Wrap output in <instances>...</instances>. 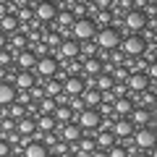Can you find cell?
Segmentation results:
<instances>
[{
	"label": "cell",
	"instance_id": "cell-1",
	"mask_svg": "<svg viewBox=\"0 0 157 157\" xmlns=\"http://www.w3.org/2000/svg\"><path fill=\"white\" fill-rule=\"evenodd\" d=\"M94 34H97V26L92 18H76L68 29V37L76 39V42H89V39H94Z\"/></svg>",
	"mask_w": 157,
	"mask_h": 157
},
{
	"label": "cell",
	"instance_id": "cell-2",
	"mask_svg": "<svg viewBox=\"0 0 157 157\" xmlns=\"http://www.w3.org/2000/svg\"><path fill=\"white\" fill-rule=\"evenodd\" d=\"M97 45V50H115L118 45H121V32L113 26H105V29H97L94 39H92Z\"/></svg>",
	"mask_w": 157,
	"mask_h": 157
},
{
	"label": "cell",
	"instance_id": "cell-3",
	"mask_svg": "<svg viewBox=\"0 0 157 157\" xmlns=\"http://www.w3.org/2000/svg\"><path fill=\"white\" fill-rule=\"evenodd\" d=\"M144 39L139 37V34H126V37H121V45H118V50L123 52L126 58H139L141 52H144Z\"/></svg>",
	"mask_w": 157,
	"mask_h": 157
},
{
	"label": "cell",
	"instance_id": "cell-4",
	"mask_svg": "<svg viewBox=\"0 0 157 157\" xmlns=\"http://www.w3.org/2000/svg\"><path fill=\"white\" fill-rule=\"evenodd\" d=\"M55 71H58V60H55L52 55H42V58H37V63H34V68H32L34 78H42V81L52 78V76H55Z\"/></svg>",
	"mask_w": 157,
	"mask_h": 157
},
{
	"label": "cell",
	"instance_id": "cell-5",
	"mask_svg": "<svg viewBox=\"0 0 157 157\" xmlns=\"http://www.w3.org/2000/svg\"><path fill=\"white\" fill-rule=\"evenodd\" d=\"M100 113L94 110V107H84L81 113H76L73 115V123L78 126L81 131H97V126H100Z\"/></svg>",
	"mask_w": 157,
	"mask_h": 157
},
{
	"label": "cell",
	"instance_id": "cell-6",
	"mask_svg": "<svg viewBox=\"0 0 157 157\" xmlns=\"http://www.w3.org/2000/svg\"><path fill=\"white\" fill-rule=\"evenodd\" d=\"M128 121L134 128H155V110H144V107L134 105V110L128 113Z\"/></svg>",
	"mask_w": 157,
	"mask_h": 157
},
{
	"label": "cell",
	"instance_id": "cell-7",
	"mask_svg": "<svg viewBox=\"0 0 157 157\" xmlns=\"http://www.w3.org/2000/svg\"><path fill=\"white\" fill-rule=\"evenodd\" d=\"M32 8H34V21L37 24H52V18L58 13V6L52 0H39L37 6H32Z\"/></svg>",
	"mask_w": 157,
	"mask_h": 157
},
{
	"label": "cell",
	"instance_id": "cell-8",
	"mask_svg": "<svg viewBox=\"0 0 157 157\" xmlns=\"http://www.w3.org/2000/svg\"><path fill=\"white\" fill-rule=\"evenodd\" d=\"M131 141H134V147L141 149V152L155 149V128H134Z\"/></svg>",
	"mask_w": 157,
	"mask_h": 157
},
{
	"label": "cell",
	"instance_id": "cell-9",
	"mask_svg": "<svg viewBox=\"0 0 157 157\" xmlns=\"http://www.w3.org/2000/svg\"><path fill=\"white\" fill-rule=\"evenodd\" d=\"M126 89H128V94L134 97V94H139V92L149 89V78H147L141 71H131L128 78H126Z\"/></svg>",
	"mask_w": 157,
	"mask_h": 157
},
{
	"label": "cell",
	"instance_id": "cell-10",
	"mask_svg": "<svg viewBox=\"0 0 157 157\" xmlns=\"http://www.w3.org/2000/svg\"><path fill=\"white\" fill-rule=\"evenodd\" d=\"M144 24H147V16L141 11H128L123 16V29L128 34H139L141 29H144Z\"/></svg>",
	"mask_w": 157,
	"mask_h": 157
},
{
	"label": "cell",
	"instance_id": "cell-11",
	"mask_svg": "<svg viewBox=\"0 0 157 157\" xmlns=\"http://www.w3.org/2000/svg\"><path fill=\"white\" fill-rule=\"evenodd\" d=\"M34 63H37V55H34L29 47H26V50L13 52V66H16V71H32Z\"/></svg>",
	"mask_w": 157,
	"mask_h": 157
},
{
	"label": "cell",
	"instance_id": "cell-12",
	"mask_svg": "<svg viewBox=\"0 0 157 157\" xmlns=\"http://www.w3.org/2000/svg\"><path fill=\"white\" fill-rule=\"evenodd\" d=\"M110 134L115 136V141L131 139V134H134V126H131V121H128V118H118V121H113Z\"/></svg>",
	"mask_w": 157,
	"mask_h": 157
},
{
	"label": "cell",
	"instance_id": "cell-13",
	"mask_svg": "<svg viewBox=\"0 0 157 157\" xmlns=\"http://www.w3.org/2000/svg\"><path fill=\"white\" fill-rule=\"evenodd\" d=\"M60 86H63V94H68V97H81V94H84V89H86V81H84L81 76H68Z\"/></svg>",
	"mask_w": 157,
	"mask_h": 157
},
{
	"label": "cell",
	"instance_id": "cell-14",
	"mask_svg": "<svg viewBox=\"0 0 157 157\" xmlns=\"http://www.w3.org/2000/svg\"><path fill=\"white\" fill-rule=\"evenodd\" d=\"M55 131H60V136H58V139L60 141H66V144H76L78 139H81V128H78L76 123H66V126H58Z\"/></svg>",
	"mask_w": 157,
	"mask_h": 157
},
{
	"label": "cell",
	"instance_id": "cell-15",
	"mask_svg": "<svg viewBox=\"0 0 157 157\" xmlns=\"http://www.w3.org/2000/svg\"><path fill=\"white\" fill-rule=\"evenodd\" d=\"M11 84H13V89H32L37 84V78H34L32 71H13Z\"/></svg>",
	"mask_w": 157,
	"mask_h": 157
},
{
	"label": "cell",
	"instance_id": "cell-16",
	"mask_svg": "<svg viewBox=\"0 0 157 157\" xmlns=\"http://www.w3.org/2000/svg\"><path fill=\"white\" fill-rule=\"evenodd\" d=\"M134 110V97H118L113 102V118H128V113Z\"/></svg>",
	"mask_w": 157,
	"mask_h": 157
},
{
	"label": "cell",
	"instance_id": "cell-17",
	"mask_svg": "<svg viewBox=\"0 0 157 157\" xmlns=\"http://www.w3.org/2000/svg\"><path fill=\"white\" fill-rule=\"evenodd\" d=\"M118 141H115V136L110 134V131H94V149H102V152H107L110 147H115Z\"/></svg>",
	"mask_w": 157,
	"mask_h": 157
},
{
	"label": "cell",
	"instance_id": "cell-18",
	"mask_svg": "<svg viewBox=\"0 0 157 157\" xmlns=\"http://www.w3.org/2000/svg\"><path fill=\"white\" fill-rule=\"evenodd\" d=\"M13 131H16L18 136H32L34 131H37V128H34V118H32V115H24V118H18L16 123H13Z\"/></svg>",
	"mask_w": 157,
	"mask_h": 157
},
{
	"label": "cell",
	"instance_id": "cell-19",
	"mask_svg": "<svg viewBox=\"0 0 157 157\" xmlns=\"http://www.w3.org/2000/svg\"><path fill=\"white\" fill-rule=\"evenodd\" d=\"M47 147L45 144H39V141H29L26 147L21 149V157H47Z\"/></svg>",
	"mask_w": 157,
	"mask_h": 157
},
{
	"label": "cell",
	"instance_id": "cell-20",
	"mask_svg": "<svg viewBox=\"0 0 157 157\" xmlns=\"http://www.w3.org/2000/svg\"><path fill=\"white\" fill-rule=\"evenodd\" d=\"M113 84H115V81H113L110 73H100V76L92 78V86H94L100 94H102V92H110V89H113Z\"/></svg>",
	"mask_w": 157,
	"mask_h": 157
},
{
	"label": "cell",
	"instance_id": "cell-21",
	"mask_svg": "<svg viewBox=\"0 0 157 157\" xmlns=\"http://www.w3.org/2000/svg\"><path fill=\"white\" fill-rule=\"evenodd\" d=\"M136 102H139V107H144V110H155V89H144L139 92V94H134Z\"/></svg>",
	"mask_w": 157,
	"mask_h": 157
},
{
	"label": "cell",
	"instance_id": "cell-22",
	"mask_svg": "<svg viewBox=\"0 0 157 157\" xmlns=\"http://www.w3.org/2000/svg\"><path fill=\"white\" fill-rule=\"evenodd\" d=\"M76 21L73 18V13L71 11H58L55 13V18H52V24H55V29H71V24Z\"/></svg>",
	"mask_w": 157,
	"mask_h": 157
},
{
	"label": "cell",
	"instance_id": "cell-23",
	"mask_svg": "<svg viewBox=\"0 0 157 157\" xmlns=\"http://www.w3.org/2000/svg\"><path fill=\"white\" fill-rule=\"evenodd\" d=\"M13 97H16V89H13V84L3 81V84H0V107H8V105L13 102Z\"/></svg>",
	"mask_w": 157,
	"mask_h": 157
},
{
	"label": "cell",
	"instance_id": "cell-24",
	"mask_svg": "<svg viewBox=\"0 0 157 157\" xmlns=\"http://www.w3.org/2000/svg\"><path fill=\"white\" fill-rule=\"evenodd\" d=\"M81 102H84V107H97L100 105V92L94 86H86L84 94H81Z\"/></svg>",
	"mask_w": 157,
	"mask_h": 157
},
{
	"label": "cell",
	"instance_id": "cell-25",
	"mask_svg": "<svg viewBox=\"0 0 157 157\" xmlns=\"http://www.w3.org/2000/svg\"><path fill=\"white\" fill-rule=\"evenodd\" d=\"M42 92H45V97L52 100V97H58L63 92V86H60V81H55V78H47L45 84H42Z\"/></svg>",
	"mask_w": 157,
	"mask_h": 157
},
{
	"label": "cell",
	"instance_id": "cell-26",
	"mask_svg": "<svg viewBox=\"0 0 157 157\" xmlns=\"http://www.w3.org/2000/svg\"><path fill=\"white\" fill-rule=\"evenodd\" d=\"M94 26H97V29H105V26H113V13H110V11H97V18H94Z\"/></svg>",
	"mask_w": 157,
	"mask_h": 157
},
{
	"label": "cell",
	"instance_id": "cell-27",
	"mask_svg": "<svg viewBox=\"0 0 157 157\" xmlns=\"http://www.w3.org/2000/svg\"><path fill=\"white\" fill-rule=\"evenodd\" d=\"M11 66H13V52L0 50V68H11Z\"/></svg>",
	"mask_w": 157,
	"mask_h": 157
},
{
	"label": "cell",
	"instance_id": "cell-28",
	"mask_svg": "<svg viewBox=\"0 0 157 157\" xmlns=\"http://www.w3.org/2000/svg\"><path fill=\"white\" fill-rule=\"evenodd\" d=\"M107 157H128V152L123 149V144H115V147L107 149Z\"/></svg>",
	"mask_w": 157,
	"mask_h": 157
},
{
	"label": "cell",
	"instance_id": "cell-29",
	"mask_svg": "<svg viewBox=\"0 0 157 157\" xmlns=\"http://www.w3.org/2000/svg\"><path fill=\"white\" fill-rule=\"evenodd\" d=\"M113 94H115V100H118V97H131L128 94V89H126V84H113Z\"/></svg>",
	"mask_w": 157,
	"mask_h": 157
},
{
	"label": "cell",
	"instance_id": "cell-30",
	"mask_svg": "<svg viewBox=\"0 0 157 157\" xmlns=\"http://www.w3.org/2000/svg\"><path fill=\"white\" fill-rule=\"evenodd\" d=\"M13 152H11V144H8L6 139H0V157H11Z\"/></svg>",
	"mask_w": 157,
	"mask_h": 157
},
{
	"label": "cell",
	"instance_id": "cell-31",
	"mask_svg": "<svg viewBox=\"0 0 157 157\" xmlns=\"http://www.w3.org/2000/svg\"><path fill=\"white\" fill-rule=\"evenodd\" d=\"M32 6V0H13V8H26Z\"/></svg>",
	"mask_w": 157,
	"mask_h": 157
},
{
	"label": "cell",
	"instance_id": "cell-32",
	"mask_svg": "<svg viewBox=\"0 0 157 157\" xmlns=\"http://www.w3.org/2000/svg\"><path fill=\"white\" fill-rule=\"evenodd\" d=\"M6 47H8V37L0 32V50H6Z\"/></svg>",
	"mask_w": 157,
	"mask_h": 157
},
{
	"label": "cell",
	"instance_id": "cell-33",
	"mask_svg": "<svg viewBox=\"0 0 157 157\" xmlns=\"http://www.w3.org/2000/svg\"><path fill=\"white\" fill-rule=\"evenodd\" d=\"M89 157H107V152H102V149H94Z\"/></svg>",
	"mask_w": 157,
	"mask_h": 157
},
{
	"label": "cell",
	"instance_id": "cell-34",
	"mask_svg": "<svg viewBox=\"0 0 157 157\" xmlns=\"http://www.w3.org/2000/svg\"><path fill=\"white\" fill-rule=\"evenodd\" d=\"M78 3H84V6H92V3H94V0H78Z\"/></svg>",
	"mask_w": 157,
	"mask_h": 157
},
{
	"label": "cell",
	"instance_id": "cell-35",
	"mask_svg": "<svg viewBox=\"0 0 157 157\" xmlns=\"http://www.w3.org/2000/svg\"><path fill=\"white\" fill-rule=\"evenodd\" d=\"M63 157H76V152H66V155H63Z\"/></svg>",
	"mask_w": 157,
	"mask_h": 157
},
{
	"label": "cell",
	"instance_id": "cell-36",
	"mask_svg": "<svg viewBox=\"0 0 157 157\" xmlns=\"http://www.w3.org/2000/svg\"><path fill=\"white\" fill-rule=\"evenodd\" d=\"M47 157H63V155H55V152H47Z\"/></svg>",
	"mask_w": 157,
	"mask_h": 157
},
{
	"label": "cell",
	"instance_id": "cell-37",
	"mask_svg": "<svg viewBox=\"0 0 157 157\" xmlns=\"http://www.w3.org/2000/svg\"><path fill=\"white\" fill-rule=\"evenodd\" d=\"M11 157H21V155H11Z\"/></svg>",
	"mask_w": 157,
	"mask_h": 157
}]
</instances>
